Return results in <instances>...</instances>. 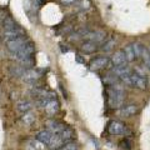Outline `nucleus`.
Returning a JSON list of instances; mask_svg holds the SVG:
<instances>
[{
	"label": "nucleus",
	"mask_w": 150,
	"mask_h": 150,
	"mask_svg": "<svg viewBox=\"0 0 150 150\" xmlns=\"http://www.w3.org/2000/svg\"><path fill=\"white\" fill-rule=\"evenodd\" d=\"M45 108V111L46 114L50 115V116H54L56 112L59 111V103L56 101V99H53V100H49L48 103H46V105L44 106Z\"/></svg>",
	"instance_id": "nucleus-12"
},
{
	"label": "nucleus",
	"mask_w": 150,
	"mask_h": 150,
	"mask_svg": "<svg viewBox=\"0 0 150 150\" xmlns=\"http://www.w3.org/2000/svg\"><path fill=\"white\" fill-rule=\"evenodd\" d=\"M62 150H78V145L75 143H73V142L65 143V144H63Z\"/></svg>",
	"instance_id": "nucleus-26"
},
{
	"label": "nucleus",
	"mask_w": 150,
	"mask_h": 150,
	"mask_svg": "<svg viewBox=\"0 0 150 150\" xmlns=\"http://www.w3.org/2000/svg\"><path fill=\"white\" fill-rule=\"evenodd\" d=\"M40 76H41V73L39 70H35L31 68V69H26L21 78H23V80L26 83H35Z\"/></svg>",
	"instance_id": "nucleus-7"
},
{
	"label": "nucleus",
	"mask_w": 150,
	"mask_h": 150,
	"mask_svg": "<svg viewBox=\"0 0 150 150\" xmlns=\"http://www.w3.org/2000/svg\"><path fill=\"white\" fill-rule=\"evenodd\" d=\"M63 143H64V142L62 140V138H60L59 134H53V137H51L50 142H49V144H48V146L51 148V149H55V150H56V148L63 146Z\"/></svg>",
	"instance_id": "nucleus-17"
},
{
	"label": "nucleus",
	"mask_w": 150,
	"mask_h": 150,
	"mask_svg": "<svg viewBox=\"0 0 150 150\" xmlns=\"http://www.w3.org/2000/svg\"><path fill=\"white\" fill-rule=\"evenodd\" d=\"M139 110V106L137 104H130V105H126L125 108H121L119 114L121 116H125V118H129V116H133L138 112Z\"/></svg>",
	"instance_id": "nucleus-11"
},
{
	"label": "nucleus",
	"mask_w": 150,
	"mask_h": 150,
	"mask_svg": "<svg viewBox=\"0 0 150 150\" xmlns=\"http://www.w3.org/2000/svg\"><path fill=\"white\" fill-rule=\"evenodd\" d=\"M131 46H133V50H134L135 58H140V55H142V51H143L144 45H142L140 43H134V44H131Z\"/></svg>",
	"instance_id": "nucleus-24"
},
{
	"label": "nucleus",
	"mask_w": 150,
	"mask_h": 150,
	"mask_svg": "<svg viewBox=\"0 0 150 150\" xmlns=\"http://www.w3.org/2000/svg\"><path fill=\"white\" fill-rule=\"evenodd\" d=\"M23 121L26 124V125H31L35 121V118H34V115L30 114V112H25L24 115H23Z\"/></svg>",
	"instance_id": "nucleus-25"
},
{
	"label": "nucleus",
	"mask_w": 150,
	"mask_h": 150,
	"mask_svg": "<svg viewBox=\"0 0 150 150\" xmlns=\"http://www.w3.org/2000/svg\"><path fill=\"white\" fill-rule=\"evenodd\" d=\"M105 36L106 34L104 31H101V30H98V31H88L85 35H84V38H85L86 40L89 41H93V43H100V41H103L105 39Z\"/></svg>",
	"instance_id": "nucleus-8"
},
{
	"label": "nucleus",
	"mask_w": 150,
	"mask_h": 150,
	"mask_svg": "<svg viewBox=\"0 0 150 150\" xmlns=\"http://www.w3.org/2000/svg\"><path fill=\"white\" fill-rule=\"evenodd\" d=\"M25 33L20 28H15V29H11V30H5L4 31V38L5 40H13V39H16V38H20V36H24Z\"/></svg>",
	"instance_id": "nucleus-10"
},
{
	"label": "nucleus",
	"mask_w": 150,
	"mask_h": 150,
	"mask_svg": "<svg viewBox=\"0 0 150 150\" xmlns=\"http://www.w3.org/2000/svg\"><path fill=\"white\" fill-rule=\"evenodd\" d=\"M51 137H53V134H51L49 130H41V131H39V133L36 134V140L38 142H40V143H43V144H45V145H48Z\"/></svg>",
	"instance_id": "nucleus-15"
},
{
	"label": "nucleus",
	"mask_w": 150,
	"mask_h": 150,
	"mask_svg": "<svg viewBox=\"0 0 150 150\" xmlns=\"http://www.w3.org/2000/svg\"><path fill=\"white\" fill-rule=\"evenodd\" d=\"M59 135H60V138H62L63 142H65V143L71 142V140L75 138V133H74V130H73L71 128H69V126H65V129H64V130H63Z\"/></svg>",
	"instance_id": "nucleus-14"
},
{
	"label": "nucleus",
	"mask_w": 150,
	"mask_h": 150,
	"mask_svg": "<svg viewBox=\"0 0 150 150\" xmlns=\"http://www.w3.org/2000/svg\"><path fill=\"white\" fill-rule=\"evenodd\" d=\"M144 64H145V67H146V68L150 70V60H148V62H146V63H144Z\"/></svg>",
	"instance_id": "nucleus-28"
},
{
	"label": "nucleus",
	"mask_w": 150,
	"mask_h": 150,
	"mask_svg": "<svg viewBox=\"0 0 150 150\" xmlns=\"http://www.w3.org/2000/svg\"><path fill=\"white\" fill-rule=\"evenodd\" d=\"M48 126H49V131L51 134H60L65 129L67 125L63 123H59V121H49Z\"/></svg>",
	"instance_id": "nucleus-13"
},
{
	"label": "nucleus",
	"mask_w": 150,
	"mask_h": 150,
	"mask_svg": "<svg viewBox=\"0 0 150 150\" xmlns=\"http://www.w3.org/2000/svg\"><path fill=\"white\" fill-rule=\"evenodd\" d=\"M26 69H24L21 67V65H13V67L10 68V75H13V76H23V74H24Z\"/></svg>",
	"instance_id": "nucleus-20"
},
{
	"label": "nucleus",
	"mask_w": 150,
	"mask_h": 150,
	"mask_svg": "<svg viewBox=\"0 0 150 150\" xmlns=\"http://www.w3.org/2000/svg\"><path fill=\"white\" fill-rule=\"evenodd\" d=\"M109 104L111 108H119L121 106L125 98L124 89L121 86H112L109 89Z\"/></svg>",
	"instance_id": "nucleus-2"
},
{
	"label": "nucleus",
	"mask_w": 150,
	"mask_h": 150,
	"mask_svg": "<svg viewBox=\"0 0 150 150\" xmlns=\"http://www.w3.org/2000/svg\"><path fill=\"white\" fill-rule=\"evenodd\" d=\"M125 131V125L124 123H121L119 120L111 121L109 125V133L111 135H121Z\"/></svg>",
	"instance_id": "nucleus-9"
},
{
	"label": "nucleus",
	"mask_w": 150,
	"mask_h": 150,
	"mask_svg": "<svg viewBox=\"0 0 150 150\" xmlns=\"http://www.w3.org/2000/svg\"><path fill=\"white\" fill-rule=\"evenodd\" d=\"M3 26H4V29H5V30H11V29H15V28H18L16 23L11 18H9V16H6L5 19H4Z\"/></svg>",
	"instance_id": "nucleus-21"
},
{
	"label": "nucleus",
	"mask_w": 150,
	"mask_h": 150,
	"mask_svg": "<svg viewBox=\"0 0 150 150\" xmlns=\"http://www.w3.org/2000/svg\"><path fill=\"white\" fill-rule=\"evenodd\" d=\"M119 79L124 84H126V85L134 86L137 89H140V90H145L148 86L146 78H145L143 74H139V73H131L128 75H124V76H121Z\"/></svg>",
	"instance_id": "nucleus-1"
},
{
	"label": "nucleus",
	"mask_w": 150,
	"mask_h": 150,
	"mask_svg": "<svg viewBox=\"0 0 150 150\" xmlns=\"http://www.w3.org/2000/svg\"><path fill=\"white\" fill-rule=\"evenodd\" d=\"M114 45H115V40H114V39H109L108 41H105V43L103 44L101 50H103V51H105V53H108V51L112 50V48H114Z\"/></svg>",
	"instance_id": "nucleus-23"
},
{
	"label": "nucleus",
	"mask_w": 150,
	"mask_h": 150,
	"mask_svg": "<svg viewBox=\"0 0 150 150\" xmlns=\"http://www.w3.org/2000/svg\"><path fill=\"white\" fill-rule=\"evenodd\" d=\"M124 51V55H125V59H126V63H131V62H134L135 59V54H134V50H133V46H131V44L129 45H126L125 46V49L123 50Z\"/></svg>",
	"instance_id": "nucleus-19"
},
{
	"label": "nucleus",
	"mask_w": 150,
	"mask_h": 150,
	"mask_svg": "<svg viewBox=\"0 0 150 150\" xmlns=\"http://www.w3.org/2000/svg\"><path fill=\"white\" fill-rule=\"evenodd\" d=\"M110 62H111L114 68H119V67H124V65H126V59H125L124 51L123 50H116L115 53L112 54Z\"/></svg>",
	"instance_id": "nucleus-6"
},
{
	"label": "nucleus",
	"mask_w": 150,
	"mask_h": 150,
	"mask_svg": "<svg viewBox=\"0 0 150 150\" xmlns=\"http://www.w3.org/2000/svg\"><path fill=\"white\" fill-rule=\"evenodd\" d=\"M80 49L85 54H93V53H95V51L98 50V45L95 43H93V41L86 40V41H84V43L81 44Z\"/></svg>",
	"instance_id": "nucleus-16"
},
{
	"label": "nucleus",
	"mask_w": 150,
	"mask_h": 150,
	"mask_svg": "<svg viewBox=\"0 0 150 150\" xmlns=\"http://www.w3.org/2000/svg\"><path fill=\"white\" fill-rule=\"evenodd\" d=\"M31 103L30 101H28V100H20V101H18L16 103V109L20 111V112H28V111H30L31 110Z\"/></svg>",
	"instance_id": "nucleus-18"
},
{
	"label": "nucleus",
	"mask_w": 150,
	"mask_h": 150,
	"mask_svg": "<svg viewBox=\"0 0 150 150\" xmlns=\"http://www.w3.org/2000/svg\"><path fill=\"white\" fill-rule=\"evenodd\" d=\"M76 60H78V62H80V63H84V60L80 58V56H76Z\"/></svg>",
	"instance_id": "nucleus-29"
},
{
	"label": "nucleus",
	"mask_w": 150,
	"mask_h": 150,
	"mask_svg": "<svg viewBox=\"0 0 150 150\" xmlns=\"http://www.w3.org/2000/svg\"><path fill=\"white\" fill-rule=\"evenodd\" d=\"M60 1H62L64 5H71V4L75 1V0H60Z\"/></svg>",
	"instance_id": "nucleus-27"
},
{
	"label": "nucleus",
	"mask_w": 150,
	"mask_h": 150,
	"mask_svg": "<svg viewBox=\"0 0 150 150\" xmlns=\"http://www.w3.org/2000/svg\"><path fill=\"white\" fill-rule=\"evenodd\" d=\"M110 59L108 58V56H96V58H94L90 64H89V67H90L91 70H95V71H98V70H101L108 67V64H109Z\"/></svg>",
	"instance_id": "nucleus-5"
},
{
	"label": "nucleus",
	"mask_w": 150,
	"mask_h": 150,
	"mask_svg": "<svg viewBox=\"0 0 150 150\" xmlns=\"http://www.w3.org/2000/svg\"><path fill=\"white\" fill-rule=\"evenodd\" d=\"M34 53H35V45L33 44L31 41H28V43L15 54V59L18 62H24V60L31 59Z\"/></svg>",
	"instance_id": "nucleus-3"
},
{
	"label": "nucleus",
	"mask_w": 150,
	"mask_h": 150,
	"mask_svg": "<svg viewBox=\"0 0 150 150\" xmlns=\"http://www.w3.org/2000/svg\"><path fill=\"white\" fill-rule=\"evenodd\" d=\"M29 146L31 150H45V144L38 142V140H30Z\"/></svg>",
	"instance_id": "nucleus-22"
},
{
	"label": "nucleus",
	"mask_w": 150,
	"mask_h": 150,
	"mask_svg": "<svg viewBox=\"0 0 150 150\" xmlns=\"http://www.w3.org/2000/svg\"><path fill=\"white\" fill-rule=\"evenodd\" d=\"M26 43H28V39H26L25 35L20 36V38H16V39H13V40H8L6 41V49L10 51V53L16 54Z\"/></svg>",
	"instance_id": "nucleus-4"
}]
</instances>
